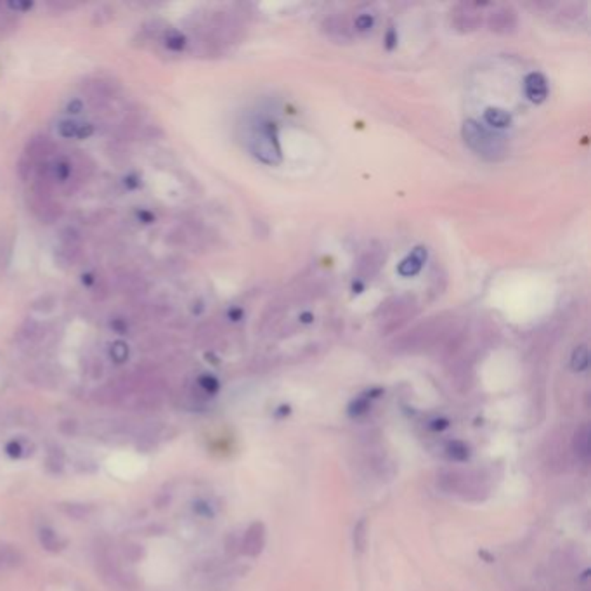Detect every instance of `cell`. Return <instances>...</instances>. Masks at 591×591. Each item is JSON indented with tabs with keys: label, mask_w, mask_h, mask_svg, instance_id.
I'll list each match as a JSON object with an SVG mask.
<instances>
[{
	"label": "cell",
	"mask_w": 591,
	"mask_h": 591,
	"mask_svg": "<svg viewBox=\"0 0 591 591\" xmlns=\"http://www.w3.org/2000/svg\"><path fill=\"white\" fill-rule=\"evenodd\" d=\"M463 139L473 153L489 162H499L506 156L505 137L475 120H466L463 123Z\"/></svg>",
	"instance_id": "cell-1"
},
{
	"label": "cell",
	"mask_w": 591,
	"mask_h": 591,
	"mask_svg": "<svg viewBox=\"0 0 591 591\" xmlns=\"http://www.w3.org/2000/svg\"><path fill=\"white\" fill-rule=\"evenodd\" d=\"M250 149L255 158H258L265 165H279L281 160H283V153H281L276 123L267 122V120L258 123L253 134H251Z\"/></svg>",
	"instance_id": "cell-2"
},
{
	"label": "cell",
	"mask_w": 591,
	"mask_h": 591,
	"mask_svg": "<svg viewBox=\"0 0 591 591\" xmlns=\"http://www.w3.org/2000/svg\"><path fill=\"white\" fill-rule=\"evenodd\" d=\"M524 90L531 103L541 104L548 97V82H546L545 75L538 71L529 73L524 80Z\"/></svg>",
	"instance_id": "cell-3"
},
{
	"label": "cell",
	"mask_w": 591,
	"mask_h": 591,
	"mask_svg": "<svg viewBox=\"0 0 591 591\" xmlns=\"http://www.w3.org/2000/svg\"><path fill=\"white\" fill-rule=\"evenodd\" d=\"M426 258H429V251H426V248L417 246L406 258L401 260L399 265H397V274L403 276V278H413V276H417L418 272L422 271Z\"/></svg>",
	"instance_id": "cell-4"
},
{
	"label": "cell",
	"mask_w": 591,
	"mask_h": 591,
	"mask_svg": "<svg viewBox=\"0 0 591 591\" xmlns=\"http://www.w3.org/2000/svg\"><path fill=\"white\" fill-rule=\"evenodd\" d=\"M484 122H486V127L492 130L499 129H508L512 125V115H510L506 109L496 108V106H491L484 111Z\"/></svg>",
	"instance_id": "cell-5"
},
{
	"label": "cell",
	"mask_w": 591,
	"mask_h": 591,
	"mask_svg": "<svg viewBox=\"0 0 591 591\" xmlns=\"http://www.w3.org/2000/svg\"><path fill=\"white\" fill-rule=\"evenodd\" d=\"M489 25H491L492 32H499V34H508V32H512L513 28H515L517 18H515V14H513L512 9H506V7H505V9H499L498 13L492 14Z\"/></svg>",
	"instance_id": "cell-6"
},
{
	"label": "cell",
	"mask_w": 591,
	"mask_h": 591,
	"mask_svg": "<svg viewBox=\"0 0 591 591\" xmlns=\"http://www.w3.org/2000/svg\"><path fill=\"white\" fill-rule=\"evenodd\" d=\"M571 364L574 371H585L586 368H588V349H586L585 345H581V347H578L574 350Z\"/></svg>",
	"instance_id": "cell-7"
},
{
	"label": "cell",
	"mask_w": 591,
	"mask_h": 591,
	"mask_svg": "<svg viewBox=\"0 0 591 591\" xmlns=\"http://www.w3.org/2000/svg\"><path fill=\"white\" fill-rule=\"evenodd\" d=\"M375 25V18L371 16V14H359V16L356 18V21H354V27H356V30L359 32V34H366V32H370L371 28H373Z\"/></svg>",
	"instance_id": "cell-8"
},
{
	"label": "cell",
	"mask_w": 591,
	"mask_h": 591,
	"mask_svg": "<svg viewBox=\"0 0 591 591\" xmlns=\"http://www.w3.org/2000/svg\"><path fill=\"white\" fill-rule=\"evenodd\" d=\"M40 539H42V545L46 546V548H49V550H60L61 548L60 538H57V536L54 534L53 531H49V529H43L42 534H40Z\"/></svg>",
	"instance_id": "cell-9"
},
{
	"label": "cell",
	"mask_w": 591,
	"mask_h": 591,
	"mask_svg": "<svg viewBox=\"0 0 591 591\" xmlns=\"http://www.w3.org/2000/svg\"><path fill=\"white\" fill-rule=\"evenodd\" d=\"M385 47L389 50L396 49V47H397V34H396V30H394V28H389V32H387Z\"/></svg>",
	"instance_id": "cell-10"
},
{
	"label": "cell",
	"mask_w": 591,
	"mask_h": 591,
	"mask_svg": "<svg viewBox=\"0 0 591 591\" xmlns=\"http://www.w3.org/2000/svg\"><path fill=\"white\" fill-rule=\"evenodd\" d=\"M200 383H202L203 389L209 390V392H215V390L218 389L217 380H215V378H211V377H203L202 380H200Z\"/></svg>",
	"instance_id": "cell-11"
},
{
	"label": "cell",
	"mask_w": 591,
	"mask_h": 591,
	"mask_svg": "<svg viewBox=\"0 0 591 591\" xmlns=\"http://www.w3.org/2000/svg\"><path fill=\"white\" fill-rule=\"evenodd\" d=\"M312 319H314V316H312L311 312H304V314H302V316H300V321H302V323H304V324L312 323Z\"/></svg>",
	"instance_id": "cell-12"
}]
</instances>
